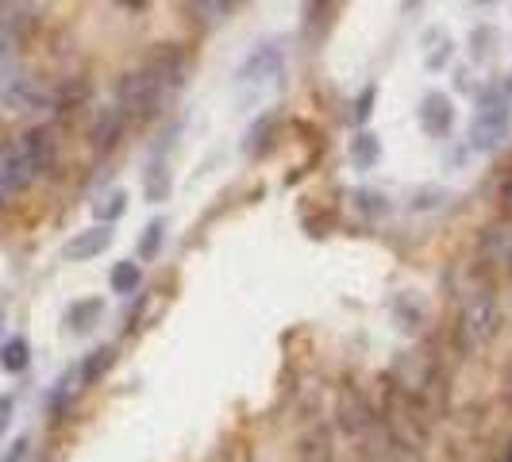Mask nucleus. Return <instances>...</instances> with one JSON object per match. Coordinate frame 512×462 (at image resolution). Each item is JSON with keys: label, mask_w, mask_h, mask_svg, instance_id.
Returning a JSON list of instances; mask_svg holds the SVG:
<instances>
[{"label": "nucleus", "mask_w": 512, "mask_h": 462, "mask_svg": "<svg viewBox=\"0 0 512 462\" xmlns=\"http://www.w3.org/2000/svg\"><path fill=\"white\" fill-rule=\"evenodd\" d=\"M505 393H509V401H512V362L505 366Z\"/></svg>", "instance_id": "35"}, {"label": "nucleus", "mask_w": 512, "mask_h": 462, "mask_svg": "<svg viewBox=\"0 0 512 462\" xmlns=\"http://www.w3.org/2000/svg\"><path fill=\"white\" fill-rule=\"evenodd\" d=\"M124 112L120 108H104L101 116H97V124H93V131H89V139H93V147L97 151H112L116 143H120V135H124Z\"/></svg>", "instance_id": "17"}, {"label": "nucleus", "mask_w": 512, "mask_h": 462, "mask_svg": "<svg viewBox=\"0 0 512 462\" xmlns=\"http://www.w3.org/2000/svg\"><path fill=\"white\" fill-rule=\"evenodd\" d=\"M493 43H497V31H493V27H474V35H470V54H474V58H489V54H493Z\"/></svg>", "instance_id": "28"}, {"label": "nucleus", "mask_w": 512, "mask_h": 462, "mask_svg": "<svg viewBox=\"0 0 512 462\" xmlns=\"http://www.w3.org/2000/svg\"><path fill=\"white\" fill-rule=\"evenodd\" d=\"M112 362H116V351L112 347H97L89 359L81 362V370H77V378H81V385H93V382H101L104 374L112 370Z\"/></svg>", "instance_id": "19"}, {"label": "nucleus", "mask_w": 512, "mask_h": 462, "mask_svg": "<svg viewBox=\"0 0 512 462\" xmlns=\"http://www.w3.org/2000/svg\"><path fill=\"white\" fill-rule=\"evenodd\" d=\"M447 205V189H436V185H428V189H416L412 193L409 208L412 212H436V208Z\"/></svg>", "instance_id": "25"}, {"label": "nucleus", "mask_w": 512, "mask_h": 462, "mask_svg": "<svg viewBox=\"0 0 512 462\" xmlns=\"http://www.w3.org/2000/svg\"><path fill=\"white\" fill-rule=\"evenodd\" d=\"M451 51H455V43H451V39H439V51L428 54V66H432V70H439V66L451 58Z\"/></svg>", "instance_id": "31"}, {"label": "nucleus", "mask_w": 512, "mask_h": 462, "mask_svg": "<svg viewBox=\"0 0 512 462\" xmlns=\"http://www.w3.org/2000/svg\"><path fill=\"white\" fill-rule=\"evenodd\" d=\"M0 324H4V305H0Z\"/></svg>", "instance_id": "38"}, {"label": "nucleus", "mask_w": 512, "mask_h": 462, "mask_svg": "<svg viewBox=\"0 0 512 462\" xmlns=\"http://www.w3.org/2000/svg\"><path fill=\"white\" fill-rule=\"evenodd\" d=\"M93 212H97V220H101V224H116V220L128 212V193H124V189H112V193H104L101 201L93 205Z\"/></svg>", "instance_id": "22"}, {"label": "nucleus", "mask_w": 512, "mask_h": 462, "mask_svg": "<svg viewBox=\"0 0 512 462\" xmlns=\"http://www.w3.org/2000/svg\"><path fill=\"white\" fill-rule=\"evenodd\" d=\"M416 120L432 139H443V135H451V124H455V104L443 93H428L416 104Z\"/></svg>", "instance_id": "10"}, {"label": "nucleus", "mask_w": 512, "mask_h": 462, "mask_svg": "<svg viewBox=\"0 0 512 462\" xmlns=\"http://www.w3.org/2000/svg\"><path fill=\"white\" fill-rule=\"evenodd\" d=\"M374 112V89H362V97L355 101V124H366Z\"/></svg>", "instance_id": "30"}, {"label": "nucleus", "mask_w": 512, "mask_h": 462, "mask_svg": "<svg viewBox=\"0 0 512 462\" xmlns=\"http://www.w3.org/2000/svg\"><path fill=\"white\" fill-rule=\"evenodd\" d=\"M20 143H24L27 158H31V166H35V174H39V178H43V174H51L54 162H58V143H54V131L51 128H31Z\"/></svg>", "instance_id": "14"}, {"label": "nucleus", "mask_w": 512, "mask_h": 462, "mask_svg": "<svg viewBox=\"0 0 512 462\" xmlns=\"http://www.w3.org/2000/svg\"><path fill=\"white\" fill-rule=\"evenodd\" d=\"M501 332V308L489 289H474L459 312V343L462 351H482Z\"/></svg>", "instance_id": "1"}, {"label": "nucleus", "mask_w": 512, "mask_h": 462, "mask_svg": "<svg viewBox=\"0 0 512 462\" xmlns=\"http://www.w3.org/2000/svg\"><path fill=\"white\" fill-rule=\"evenodd\" d=\"M101 316H104V301H101V297H85V301H74V305L66 308V332H74V335L93 332V328L101 324Z\"/></svg>", "instance_id": "16"}, {"label": "nucleus", "mask_w": 512, "mask_h": 462, "mask_svg": "<svg viewBox=\"0 0 512 462\" xmlns=\"http://www.w3.org/2000/svg\"><path fill=\"white\" fill-rule=\"evenodd\" d=\"M112 224H93V228H85V231H77L74 239L62 247V258L66 262H89V258H97L104 255L108 247H112Z\"/></svg>", "instance_id": "11"}, {"label": "nucleus", "mask_w": 512, "mask_h": 462, "mask_svg": "<svg viewBox=\"0 0 512 462\" xmlns=\"http://www.w3.org/2000/svg\"><path fill=\"white\" fill-rule=\"evenodd\" d=\"M505 135H509V101H505V93L489 89L478 97V112H474V124H470V147L474 151H493V147H501Z\"/></svg>", "instance_id": "5"}, {"label": "nucleus", "mask_w": 512, "mask_h": 462, "mask_svg": "<svg viewBox=\"0 0 512 462\" xmlns=\"http://www.w3.org/2000/svg\"><path fill=\"white\" fill-rule=\"evenodd\" d=\"M339 424L351 432V436H366L374 428V412L366 405V397L355 389H343L339 393Z\"/></svg>", "instance_id": "13"}, {"label": "nucleus", "mask_w": 512, "mask_h": 462, "mask_svg": "<svg viewBox=\"0 0 512 462\" xmlns=\"http://www.w3.org/2000/svg\"><path fill=\"white\" fill-rule=\"evenodd\" d=\"M274 128H278V116H262L255 124V131L247 135V154H258L266 143H270V135H274Z\"/></svg>", "instance_id": "27"}, {"label": "nucleus", "mask_w": 512, "mask_h": 462, "mask_svg": "<svg viewBox=\"0 0 512 462\" xmlns=\"http://www.w3.org/2000/svg\"><path fill=\"white\" fill-rule=\"evenodd\" d=\"M378 158H382V143H378V135H374V131H359V135L351 139V162H355L359 170H374V166H378Z\"/></svg>", "instance_id": "18"}, {"label": "nucleus", "mask_w": 512, "mask_h": 462, "mask_svg": "<svg viewBox=\"0 0 512 462\" xmlns=\"http://www.w3.org/2000/svg\"><path fill=\"white\" fill-rule=\"evenodd\" d=\"M501 462H512V447H509V451H505V459H501Z\"/></svg>", "instance_id": "37"}, {"label": "nucleus", "mask_w": 512, "mask_h": 462, "mask_svg": "<svg viewBox=\"0 0 512 462\" xmlns=\"http://www.w3.org/2000/svg\"><path fill=\"white\" fill-rule=\"evenodd\" d=\"M420 4H424V0H401V8H405V12H416Z\"/></svg>", "instance_id": "36"}, {"label": "nucleus", "mask_w": 512, "mask_h": 462, "mask_svg": "<svg viewBox=\"0 0 512 462\" xmlns=\"http://www.w3.org/2000/svg\"><path fill=\"white\" fill-rule=\"evenodd\" d=\"M108 285H112V293H120V297L135 293V289L143 285V270H139V262H116V266H112V274H108Z\"/></svg>", "instance_id": "20"}, {"label": "nucleus", "mask_w": 512, "mask_h": 462, "mask_svg": "<svg viewBox=\"0 0 512 462\" xmlns=\"http://www.w3.org/2000/svg\"><path fill=\"white\" fill-rule=\"evenodd\" d=\"M393 389L412 397L424 409V397L436 389V366H432V359L420 355V351H405L401 359L393 362Z\"/></svg>", "instance_id": "7"}, {"label": "nucleus", "mask_w": 512, "mask_h": 462, "mask_svg": "<svg viewBox=\"0 0 512 462\" xmlns=\"http://www.w3.org/2000/svg\"><path fill=\"white\" fill-rule=\"evenodd\" d=\"M282 77V47L278 43H262L243 66H239V74H235V93L243 97V101H255L258 93L266 89V85H274Z\"/></svg>", "instance_id": "6"}, {"label": "nucleus", "mask_w": 512, "mask_h": 462, "mask_svg": "<svg viewBox=\"0 0 512 462\" xmlns=\"http://www.w3.org/2000/svg\"><path fill=\"white\" fill-rule=\"evenodd\" d=\"M351 201H355V208H359L362 216H385V212H389L385 197H378V193H366V189H362V193H355Z\"/></svg>", "instance_id": "29"}, {"label": "nucleus", "mask_w": 512, "mask_h": 462, "mask_svg": "<svg viewBox=\"0 0 512 462\" xmlns=\"http://www.w3.org/2000/svg\"><path fill=\"white\" fill-rule=\"evenodd\" d=\"M35 31V8L31 0H0V62L24 47Z\"/></svg>", "instance_id": "8"}, {"label": "nucleus", "mask_w": 512, "mask_h": 462, "mask_svg": "<svg viewBox=\"0 0 512 462\" xmlns=\"http://www.w3.org/2000/svg\"><path fill=\"white\" fill-rule=\"evenodd\" d=\"M478 4H489V0H478Z\"/></svg>", "instance_id": "39"}, {"label": "nucleus", "mask_w": 512, "mask_h": 462, "mask_svg": "<svg viewBox=\"0 0 512 462\" xmlns=\"http://www.w3.org/2000/svg\"><path fill=\"white\" fill-rule=\"evenodd\" d=\"M27 451H31V443H27V439H16V443H12V451L4 455V462H24Z\"/></svg>", "instance_id": "33"}, {"label": "nucleus", "mask_w": 512, "mask_h": 462, "mask_svg": "<svg viewBox=\"0 0 512 462\" xmlns=\"http://www.w3.org/2000/svg\"><path fill=\"white\" fill-rule=\"evenodd\" d=\"M147 70H151V74L158 77V81H162L166 89H170V85H181V81H185L189 58H185V54H181L178 47L162 43V47H158V51H154L151 58H147Z\"/></svg>", "instance_id": "15"}, {"label": "nucleus", "mask_w": 512, "mask_h": 462, "mask_svg": "<svg viewBox=\"0 0 512 462\" xmlns=\"http://www.w3.org/2000/svg\"><path fill=\"white\" fill-rule=\"evenodd\" d=\"M385 432L393 436L397 443V451L401 455H420L424 451V443H428V432H424V420H420V405L405 397V393H389V401H385Z\"/></svg>", "instance_id": "2"}, {"label": "nucleus", "mask_w": 512, "mask_h": 462, "mask_svg": "<svg viewBox=\"0 0 512 462\" xmlns=\"http://www.w3.org/2000/svg\"><path fill=\"white\" fill-rule=\"evenodd\" d=\"M27 362H31V343H27L24 335H16V339H8V343L0 347V366H4L8 374L27 370Z\"/></svg>", "instance_id": "21"}, {"label": "nucleus", "mask_w": 512, "mask_h": 462, "mask_svg": "<svg viewBox=\"0 0 512 462\" xmlns=\"http://www.w3.org/2000/svg\"><path fill=\"white\" fill-rule=\"evenodd\" d=\"M0 104L16 116H27V112H43V108H54L58 104V89L43 77L31 74H12L0 77Z\"/></svg>", "instance_id": "4"}, {"label": "nucleus", "mask_w": 512, "mask_h": 462, "mask_svg": "<svg viewBox=\"0 0 512 462\" xmlns=\"http://www.w3.org/2000/svg\"><path fill=\"white\" fill-rule=\"evenodd\" d=\"M162 239H166V220H151V224L143 228V235H139V258L147 262V258L158 255Z\"/></svg>", "instance_id": "24"}, {"label": "nucleus", "mask_w": 512, "mask_h": 462, "mask_svg": "<svg viewBox=\"0 0 512 462\" xmlns=\"http://www.w3.org/2000/svg\"><path fill=\"white\" fill-rule=\"evenodd\" d=\"M143 193H147V201H166L170 197V170L162 162H154L143 174Z\"/></svg>", "instance_id": "23"}, {"label": "nucleus", "mask_w": 512, "mask_h": 462, "mask_svg": "<svg viewBox=\"0 0 512 462\" xmlns=\"http://www.w3.org/2000/svg\"><path fill=\"white\" fill-rule=\"evenodd\" d=\"M162 93H166V85L143 66V70H131V74L120 77V85H116V108L128 120H147V116L158 112Z\"/></svg>", "instance_id": "3"}, {"label": "nucleus", "mask_w": 512, "mask_h": 462, "mask_svg": "<svg viewBox=\"0 0 512 462\" xmlns=\"http://www.w3.org/2000/svg\"><path fill=\"white\" fill-rule=\"evenodd\" d=\"M12 412H16V401H12V397H0V436H4L8 424H12Z\"/></svg>", "instance_id": "32"}, {"label": "nucleus", "mask_w": 512, "mask_h": 462, "mask_svg": "<svg viewBox=\"0 0 512 462\" xmlns=\"http://www.w3.org/2000/svg\"><path fill=\"white\" fill-rule=\"evenodd\" d=\"M501 201H505V212L512 216V181L505 185V193H501Z\"/></svg>", "instance_id": "34"}, {"label": "nucleus", "mask_w": 512, "mask_h": 462, "mask_svg": "<svg viewBox=\"0 0 512 462\" xmlns=\"http://www.w3.org/2000/svg\"><path fill=\"white\" fill-rule=\"evenodd\" d=\"M482 258L512 274V220H497L482 231Z\"/></svg>", "instance_id": "12"}, {"label": "nucleus", "mask_w": 512, "mask_h": 462, "mask_svg": "<svg viewBox=\"0 0 512 462\" xmlns=\"http://www.w3.org/2000/svg\"><path fill=\"white\" fill-rule=\"evenodd\" d=\"M35 178H39V174H35V166H31V158H27L20 139L8 143V147H0V189H4V193H20V189H27Z\"/></svg>", "instance_id": "9"}, {"label": "nucleus", "mask_w": 512, "mask_h": 462, "mask_svg": "<svg viewBox=\"0 0 512 462\" xmlns=\"http://www.w3.org/2000/svg\"><path fill=\"white\" fill-rule=\"evenodd\" d=\"M235 4H243V0H189V8H193L201 20H212V24L224 20Z\"/></svg>", "instance_id": "26"}]
</instances>
